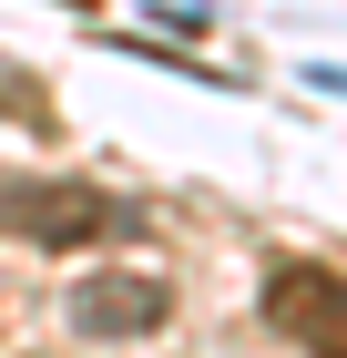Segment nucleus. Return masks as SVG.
<instances>
[{
    "instance_id": "2",
    "label": "nucleus",
    "mask_w": 347,
    "mask_h": 358,
    "mask_svg": "<svg viewBox=\"0 0 347 358\" xmlns=\"http://www.w3.org/2000/svg\"><path fill=\"white\" fill-rule=\"evenodd\" d=\"M163 307H174V287L154 266H92L72 287V338H154Z\"/></svg>"
},
{
    "instance_id": "1",
    "label": "nucleus",
    "mask_w": 347,
    "mask_h": 358,
    "mask_svg": "<svg viewBox=\"0 0 347 358\" xmlns=\"http://www.w3.org/2000/svg\"><path fill=\"white\" fill-rule=\"evenodd\" d=\"M0 225L10 236H31V246H103V236H133V205L123 194H103V185H10L0 194Z\"/></svg>"
},
{
    "instance_id": "4",
    "label": "nucleus",
    "mask_w": 347,
    "mask_h": 358,
    "mask_svg": "<svg viewBox=\"0 0 347 358\" xmlns=\"http://www.w3.org/2000/svg\"><path fill=\"white\" fill-rule=\"evenodd\" d=\"M0 113H10V123H31V134L52 123V103H41V83H31L21 62H0Z\"/></svg>"
},
{
    "instance_id": "3",
    "label": "nucleus",
    "mask_w": 347,
    "mask_h": 358,
    "mask_svg": "<svg viewBox=\"0 0 347 358\" xmlns=\"http://www.w3.org/2000/svg\"><path fill=\"white\" fill-rule=\"evenodd\" d=\"M266 328L296 348H347V276L327 266H276L266 276Z\"/></svg>"
}]
</instances>
